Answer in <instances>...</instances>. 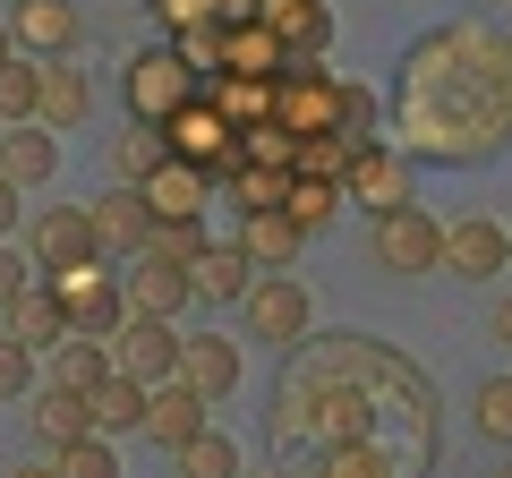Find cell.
<instances>
[{"instance_id":"obj_37","label":"cell","mask_w":512,"mask_h":478,"mask_svg":"<svg viewBox=\"0 0 512 478\" xmlns=\"http://www.w3.org/2000/svg\"><path fill=\"white\" fill-rule=\"evenodd\" d=\"M342 146H376V86L342 77Z\"/></svg>"},{"instance_id":"obj_49","label":"cell","mask_w":512,"mask_h":478,"mask_svg":"<svg viewBox=\"0 0 512 478\" xmlns=\"http://www.w3.org/2000/svg\"><path fill=\"white\" fill-rule=\"evenodd\" d=\"M504 478H512V461H504Z\"/></svg>"},{"instance_id":"obj_51","label":"cell","mask_w":512,"mask_h":478,"mask_svg":"<svg viewBox=\"0 0 512 478\" xmlns=\"http://www.w3.org/2000/svg\"><path fill=\"white\" fill-rule=\"evenodd\" d=\"M504 9H512V0H504Z\"/></svg>"},{"instance_id":"obj_10","label":"cell","mask_w":512,"mask_h":478,"mask_svg":"<svg viewBox=\"0 0 512 478\" xmlns=\"http://www.w3.org/2000/svg\"><path fill=\"white\" fill-rule=\"evenodd\" d=\"M111 368L137 376V385H171V376H180V325H163V316H128V325L111 333Z\"/></svg>"},{"instance_id":"obj_18","label":"cell","mask_w":512,"mask_h":478,"mask_svg":"<svg viewBox=\"0 0 512 478\" xmlns=\"http://www.w3.org/2000/svg\"><path fill=\"white\" fill-rule=\"evenodd\" d=\"M94 111V86H86V69H69V60H35V120L52 137H69L77 120Z\"/></svg>"},{"instance_id":"obj_40","label":"cell","mask_w":512,"mask_h":478,"mask_svg":"<svg viewBox=\"0 0 512 478\" xmlns=\"http://www.w3.org/2000/svg\"><path fill=\"white\" fill-rule=\"evenodd\" d=\"M316 478H393V453H384V444H350V453H333Z\"/></svg>"},{"instance_id":"obj_46","label":"cell","mask_w":512,"mask_h":478,"mask_svg":"<svg viewBox=\"0 0 512 478\" xmlns=\"http://www.w3.org/2000/svg\"><path fill=\"white\" fill-rule=\"evenodd\" d=\"M9 478H60V470H52V461H26V470H9Z\"/></svg>"},{"instance_id":"obj_21","label":"cell","mask_w":512,"mask_h":478,"mask_svg":"<svg viewBox=\"0 0 512 478\" xmlns=\"http://www.w3.org/2000/svg\"><path fill=\"white\" fill-rule=\"evenodd\" d=\"M282 69H291V52H282L256 18H239V26L214 35V77H282Z\"/></svg>"},{"instance_id":"obj_31","label":"cell","mask_w":512,"mask_h":478,"mask_svg":"<svg viewBox=\"0 0 512 478\" xmlns=\"http://www.w3.org/2000/svg\"><path fill=\"white\" fill-rule=\"evenodd\" d=\"M214 111L231 120V129H256V120H274V77H214Z\"/></svg>"},{"instance_id":"obj_48","label":"cell","mask_w":512,"mask_h":478,"mask_svg":"<svg viewBox=\"0 0 512 478\" xmlns=\"http://www.w3.org/2000/svg\"><path fill=\"white\" fill-rule=\"evenodd\" d=\"M256 478H291V470H256Z\"/></svg>"},{"instance_id":"obj_34","label":"cell","mask_w":512,"mask_h":478,"mask_svg":"<svg viewBox=\"0 0 512 478\" xmlns=\"http://www.w3.org/2000/svg\"><path fill=\"white\" fill-rule=\"evenodd\" d=\"M52 470L60 478H120V453H111V436H77L52 453Z\"/></svg>"},{"instance_id":"obj_26","label":"cell","mask_w":512,"mask_h":478,"mask_svg":"<svg viewBox=\"0 0 512 478\" xmlns=\"http://www.w3.org/2000/svg\"><path fill=\"white\" fill-rule=\"evenodd\" d=\"M163 163H171V146H163V129H146V120H128V129L111 137V171H120V188H146Z\"/></svg>"},{"instance_id":"obj_13","label":"cell","mask_w":512,"mask_h":478,"mask_svg":"<svg viewBox=\"0 0 512 478\" xmlns=\"http://www.w3.org/2000/svg\"><path fill=\"white\" fill-rule=\"evenodd\" d=\"M9 35L26 60H69L86 18H77V0H9Z\"/></svg>"},{"instance_id":"obj_7","label":"cell","mask_w":512,"mask_h":478,"mask_svg":"<svg viewBox=\"0 0 512 478\" xmlns=\"http://www.w3.org/2000/svg\"><path fill=\"white\" fill-rule=\"evenodd\" d=\"M308 282L299 274H256L248 282V299H239V325H248V342H274V350H291V342H308Z\"/></svg>"},{"instance_id":"obj_25","label":"cell","mask_w":512,"mask_h":478,"mask_svg":"<svg viewBox=\"0 0 512 478\" xmlns=\"http://www.w3.org/2000/svg\"><path fill=\"white\" fill-rule=\"evenodd\" d=\"M86 419H94V436H137V427H146V385L111 368L103 385L86 393Z\"/></svg>"},{"instance_id":"obj_27","label":"cell","mask_w":512,"mask_h":478,"mask_svg":"<svg viewBox=\"0 0 512 478\" xmlns=\"http://www.w3.org/2000/svg\"><path fill=\"white\" fill-rule=\"evenodd\" d=\"M342 205H350V197H342V180H316V171H291V188H282V214H291L308 239L325 231V222L342 214Z\"/></svg>"},{"instance_id":"obj_1","label":"cell","mask_w":512,"mask_h":478,"mask_svg":"<svg viewBox=\"0 0 512 478\" xmlns=\"http://www.w3.org/2000/svg\"><path fill=\"white\" fill-rule=\"evenodd\" d=\"M512 137V52L504 35L444 26L402 52V154L410 163H487Z\"/></svg>"},{"instance_id":"obj_11","label":"cell","mask_w":512,"mask_h":478,"mask_svg":"<svg viewBox=\"0 0 512 478\" xmlns=\"http://www.w3.org/2000/svg\"><path fill=\"white\" fill-rule=\"evenodd\" d=\"M86 214H94V257H146V248H154L146 188H120V180H111L103 197H86Z\"/></svg>"},{"instance_id":"obj_42","label":"cell","mask_w":512,"mask_h":478,"mask_svg":"<svg viewBox=\"0 0 512 478\" xmlns=\"http://www.w3.org/2000/svg\"><path fill=\"white\" fill-rule=\"evenodd\" d=\"M26 282H35V257H26V248H9V239H0V308H9V299H18Z\"/></svg>"},{"instance_id":"obj_5","label":"cell","mask_w":512,"mask_h":478,"mask_svg":"<svg viewBox=\"0 0 512 478\" xmlns=\"http://www.w3.org/2000/svg\"><path fill=\"white\" fill-rule=\"evenodd\" d=\"M342 197L367 205V222H384V214H402V205H419V171H410V154L393 137H376V146H350Z\"/></svg>"},{"instance_id":"obj_17","label":"cell","mask_w":512,"mask_h":478,"mask_svg":"<svg viewBox=\"0 0 512 478\" xmlns=\"http://www.w3.org/2000/svg\"><path fill=\"white\" fill-rule=\"evenodd\" d=\"M94 257V214L86 205H43L35 214V274H60V265Z\"/></svg>"},{"instance_id":"obj_32","label":"cell","mask_w":512,"mask_h":478,"mask_svg":"<svg viewBox=\"0 0 512 478\" xmlns=\"http://www.w3.org/2000/svg\"><path fill=\"white\" fill-rule=\"evenodd\" d=\"M470 427L487 444H512V376H487V385L470 393Z\"/></svg>"},{"instance_id":"obj_38","label":"cell","mask_w":512,"mask_h":478,"mask_svg":"<svg viewBox=\"0 0 512 478\" xmlns=\"http://www.w3.org/2000/svg\"><path fill=\"white\" fill-rule=\"evenodd\" d=\"M9 120H35V60H9V69H0V129H9Z\"/></svg>"},{"instance_id":"obj_28","label":"cell","mask_w":512,"mask_h":478,"mask_svg":"<svg viewBox=\"0 0 512 478\" xmlns=\"http://www.w3.org/2000/svg\"><path fill=\"white\" fill-rule=\"evenodd\" d=\"M26 419H35V436L52 444V453H60V444H77V436H94V419H86V393H60V385H43Z\"/></svg>"},{"instance_id":"obj_35","label":"cell","mask_w":512,"mask_h":478,"mask_svg":"<svg viewBox=\"0 0 512 478\" xmlns=\"http://www.w3.org/2000/svg\"><path fill=\"white\" fill-rule=\"evenodd\" d=\"M171 461H180V478H239V444L214 436V427H205L188 453H171Z\"/></svg>"},{"instance_id":"obj_8","label":"cell","mask_w":512,"mask_h":478,"mask_svg":"<svg viewBox=\"0 0 512 478\" xmlns=\"http://www.w3.org/2000/svg\"><path fill=\"white\" fill-rule=\"evenodd\" d=\"M163 146H171V163H188V171H205V180H214V171L239 154V129L214 111V94L197 86V94H188V103L163 120Z\"/></svg>"},{"instance_id":"obj_43","label":"cell","mask_w":512,"mask_h":478,"mask_svg":"<svg viewBox=\"0 0 512 478\" xmlns=\"http://www.w3.org/2000/svg\"><path fill=\"white\" fill-rule=\"evenodd\" d=\"M18 197H26V188H9V180H0V239L18 231V214H26V205H18Z\"/></svg>"},{"instance_id":"obj_47","label":"cell","mask_w":512,"mask_h":478,"mask_svg":"<svg viewBox=\"0 0 512 478\" xmlns=\"http://www.w3.org/2000/svg\"><path fill=\"white\" fill-rule=\"evenodd\" d=\"M9 60H18V35H9V26H0V69H9Z\"/></svg>"},{"instance_id":"obj_15","label":"cell","mask_w":512,"mask_h":478,"mask_svg":"<svg viewBox=\"0 0 512 478\" xmlns=\"http://www.w3.org/2000/svg\"><path fill=\"white\" fill-rule=\"evenodd\" d=\"M0 333H9V342H26V350H43V359H52L60 342H69V308H60V291L52 282H26L18 299H9V308H0Z\"/></svg>"},{"instance_id":"obj_19","label":"cell","mask_w":512,"mask_h":478,"mask_svg":"<svg viewBox=\"0 0 512 478\" xmlns=\"http://www.w3.org/2000/svg\"><path fill=\"white\" fill-rule=\"evenodd\" d=\"M52 171H60V137L43 120H9L0 129V180L9 188H43Z\"/></svg>"},{"instance_id":"obj_22","label":"cell","mask_w":512,"mask_h":478,"mask_svg":"<svg viewBox=\"0 0 512 478\" xmlns=\"http://www.w3.org/2000/svg\"><path fill=\"white\" fill-rule=\"evenodd\" d=\"M239 248H248L256 274H291V265L308 257V231H299V222L274 205V214H248V222H239Z\"/></svg>"},{"instance_id":"obj_50","label":"cell","mask_w":512,"mask_h":478,"mask_svg":"<svg viewBox=\"0 0 512 478\" xmlns=\"http://www.w3.org/2000/svg\"><path fill=\"white\" fill-rule=\"evenodd\" d=\"M504 52H512V35H504Z\"/></svg>"},{"instance_id":"obj_20","label":"cell","mask_w":512,"mask_h":478,"mask_svg":"<svg viewBox=\"0 0 512 478\" xmlns=\"http://www.w3.org/2000/svg\"><path fill=\"white\" fill-rule=\"evenodd\" d=\"M180 385H197L205 402L239 393V342L231 333H180Z\"/></svg>"},{"instance_id":"obj_24","label":"cell","mask_w":512,"mask_h":478,"mask_svg":"<svg viewBox=\"0 0 512 478\" xmlns=\"http://www.w3.org/2000/svg\"><path fill=\"white\" fill-rule=\"evenodd\" d=\"M205 197H214V180L188 171V163H163V171L146 180V214H154V222H197Z\"/></svg>"},{"instance_id":"obj_39","label":"cell","mask_w":512,"mask_h":478,"mask_svg":"<svg viewBox=\"0 0 512 478\" xmlns=\"http://www.w3.org/2000/svg\"><path fill=\"white\" fill-rule=\"evenodd\" d=\"M0 402H35V350L0 333Z\"/></svg>"},{"instance_id":"obj_30","label":"cell","mask_w":512,"mask_h":478,"mask_svg":"<svg viewBox=\"0 0 512 478\" xmlns=\"http://www.w3.org/2000/svg\"><path fill=\"white\" fill-rule=\"evenodd\" d=\"M111 376V342H86V333H69V342L52 350V385L60 393H94Z\"/></svg>"},{"instance_id":"obj_23","label":"cell","mask_w":512,"mask_h":478,"mask_svg":"<svg viewBox=\"0 0 512 478\" xmlns=\"http://www.w3.org/2000/svg\"><path fill=\"white\" fill-rule=\"evenodd\" d=\"M248 282H256V265H248V248H239V239H222V248H205V257L188 265V291H197L205 308H239V299H248Z\"/></svg>"},{"instance_id":"obj_4","label":"cell","mask_w":512,"mask_h":478,"mask_svg":"<svg viewBox=\"0 0 512 478\" xmlns=\"http://www.w3.org/2000/svg\"><path fill=\"white\" fill-rule=\"evenodd\" d=\"M274 129L291 137H342V77L325 60H291L274 77Z\"/></svg>"},{"instance_id":"obj_41","label":"cell","mask_w":512,"mask_h":478,"mask_svg":"<svg viewBox=\"0 0 512 478\" xmlns=\"http://www.w3.org/2000/svg\"><path fill=\"white\" fill-rule=\"evenodd\" d=\"M291 171H316V180H342L350 171V146L342 137H299V163Z\"/></svg>"},{"instance_id":"obj_9","label":"cell","mask_w":512,"mask_h":478,"mask_svg":"<svg viewBox=\"0 0 512 478\" xmlns=\"http://www.w3.org/2000/svg\"><path fill=\"white\" fill-rule=\"evenodd\" d=\"M444 274H461V282H495V274H512V231L495 214H461V222H444Z\"/></svg>"},{"instance_id":"obj_29","label":"cell","mask_w":512,"mask_h":478,"mask_svg":"<svg viewBox=\"0 0 512 478\" xmlns=\"http://www.w3.org/2000/svg\"><path fill=\"white\" fill-rule=\"evenodd\" d=\"M214 180L231 188L239 222H248V214H274V205H282V188H291V171H256V163H239V154H231V163H222Z\"/></svg>"},{"instance_id":"obj_44","label":"cell","mask_w":512,"mask_h":478,"mask_svg":"<svg viewBox=\"0 0 512 478\" xmlns=\"http://www.w3.org/2000/svg\"><path fill=\"white\" fill-rule=\"evenodd\" d=\"M487 333H495V342H512V291L495 299V316H487Z\"/></svg>"},{"instance_id":"obj_36","label":"cell","mask_w":512,"mask_h":478,"mask_svg":"<svg viewBox=\"0 0 512 478\" xmlns=\"http://www.w3.org/2000/svg\"><path fill=\"white\" fill-rule=\"evenodd\" d=\"M146 9H154V26H163V43H188V35H205V26H222L214 0H146Z\"/></svg>"},{"instance_id":"obj_12","label":"cell","mask_w":512,"mask_h":478,"mask_svg":"<svg viewBox=\"0 0 512 478\" xmlns=\"http://www.w3.org/2000/svg\"><path fill=\"white\" fill-rule=\"evenodd\" d=\"M180 308H197V291H188V265L171 257V248L128 257V316H163V325H180Z\"/></svg>"},{"instance_id":"obj_16","label":"cell","mask_w":512,"mask_h":478,"mask_svg":"<svg viewBox=\"0 0 512 478\" xmlns=\"http://www.w3.org/2000/svg\"><path fill=\"white\" fill-rule=\"evenodd\" d=\"M137 436H154L163 453H188V444L205 436V393L180 385V376H171V385H146V427H137Z\"/></svg>"},{"instance_id":"obj_3","label":"cell","mask_w":512,"mask_h":478,"mask_svg":"<svg viewBox=\"0 0 512 478\" xmlns=\"http://www.w3.org/2000/svg\"><path fill=\"white\" fill-rule=\"evenodd\" d=\"M60 291V308H69V333H86V342H111V333L128 325V282H111V257H86V265H60V274H43Z\"/></svg>"},{"instance_id":"obj_45","label":"cell","mask_w":512,"mask_h":478,"mask_svg":"<svg viewBox=\"0 0 512 478\" xmlns=\"http://www.w3.org/2000/svg\"><path fill=\"white\" fill-rule=\"evenodd\" d=\"M222 9V26H239V18H256V0H214Z\"/></svg>"},{"instance_id":"obj_33","label":"cell","mask_w":512,"mask_h":478,"mask_svg":"<svg viewBox=\"0 0 512 478\" xmlns=\"http://www.w3.org/2000/svg\"><path fill=\"white\" fill-rule=\"evenodd\" d=\"M239 163H256V171H291V163H299V137L274 129V120H256V129H239Z\"/></svg>"},{"instance_id":"obj_6","label":"cell","mask_w":512,"mask_h":478,"mask_svg":"<svg viewBox=\"0 0 512 478\" xmlns=\"http://www.w3.org/2000/svg\"><path fill=\"white\" fill-rule=\"evenodd\" d=\"M367 257L384 265V274H444V222L427 214V205H402V214H384L376 231H367Z\"/></svg>"},{"instance_id":"obj_14","label":"cell","mask_w":512,"mask_h":478,"mask_svg":"<svg viewBox=\"0 0 512 478\" xmlns=\"http://www.w3.org/2000/svg\"><path fill=\"white\" fill-rule=\"evenodd\" d=\"M256 26H265L291 60H325L333 52V9L325 0H256Z\"/></svg>"},{"instance_id":"obj_2","label":"cell","mask_w":512,"mask_h":478,"mask_svg":"<svg viewBox=\"0 0 512 478\" xmlns=\"http://www.w3.org/2000/svg\"><path fill=\"white\" fill-rule=\"evenodd\" d=\"M188 94H197V69H188L180 43H146V52L120 69V103H128V120H146V129H163Z\"/></svg>"}]
</instances>
